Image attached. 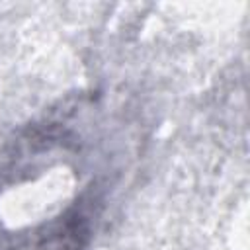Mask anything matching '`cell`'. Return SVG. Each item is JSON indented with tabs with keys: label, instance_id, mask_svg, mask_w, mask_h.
I'll return each instance as SVG.
<instances>
[{
	"label": "cell",
	"instance_id": "obj_1",
	"mask_svg": "<svg viewBox=\"0 0 250 250\" xmlns=\"http://www.w3.org/2000/svg\"><path fill=\"white\" fill-rule=\"evenodd\" d=\"M90 236L88 219L82 213L70 211L53 230L45 236V250H84Z\"/></svg>",
	"mask_w": 250,
	"mask_h": 250
}]
</instances>
